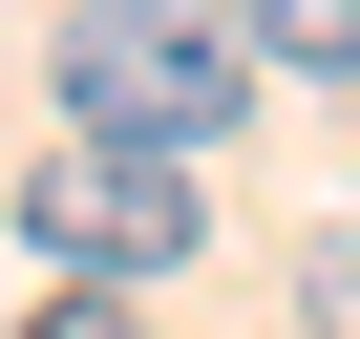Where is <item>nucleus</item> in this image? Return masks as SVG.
Wrapping results in <instances>:
<instances>
[{"mask_svg": "<svg viewBox=\"0 0 360 339\" xmlns=\"http://www.w3.org/2000/svg\"><path fill=\"white\" fill-rule=\"evenodd\" d=\"M22 339H127V297H85V276H64V297L22 318Z\"/></svg>", "mask_w": 360, "mask_h": 339, "instance_id": "nucleus-4", "label": "nucleus"}, {"mask_svg": "<svg viewBox=\"0 0 360 339\" xmlns=\"http://www.w3.org/2000/svg\"><path fill=\"white\" fill-rule=\"evenodd\" d=\"M233 106H255V22H233V0H64V127L212 148Z\"/></svg>", "mask_w": 360, "mask_h": 339, "instance_id": "nucleus-1", "label": "nucleus"}, {"mask_svg": "<svg viewBox=\"0 0 360 339\" xmlns=\"http://www.w3.org/2000/svg\"><path fill=\"white\" fill-rule=\"evenodd\" d=\"M22 234H43V276L148 297V276L212 255V191H191V148H106V127H64V148L22 170Z\"/></svg>", "mask_w": 360, "mask_h": 339, "instance_id": "nucleus-2", "label": "nucleus"}, {"mask_svg": "<svg viewBox=\"0 0 360 339\" xmlns=\"http://www.w3.org/2000/svg\"><path fill=\"white\" fill-rule=\"evenodd\" d=\"M255 22V64H297V85H360V0H233Z\"/></svg>", "mask_w": 360, "mask_h": 339, "instance_id": "nucleus-3", "label": "nucleus"}, {"mask_svg": "<svg viewBox=\"0 0 360 339\" xmlns=\"http://www.w3.org/2000/svg\"><path fill=\"white\" fill-rule=\"evenodd\" d=\"M318 339H360V234H318Z\"/></svg>", "mask_w": 360, "mask_h": 339, "instance_id": "nucleus-5", "label": "nucleus"}]
</instances>
